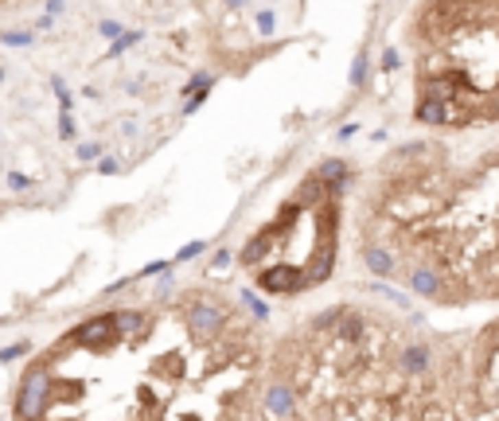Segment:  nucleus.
Instances as JSON below:
<instances>
[{"instance_id": "obj_15", "label": "nucleus", "mask_w": 499, "mask_h": 421, "mask_svg": "<svg viewBox=\"0 0 499 421\" xmlns=\"http://www.w3.org/2000/svg\"><path fill=\"white\" fill-rule=\"evenodd\" d=\"M59 137H74V121L67 117V113L59 117Z\"/></svg>"}, {"instance_id": "obj_14", "label": "nucleus", "mask_w": 499, "mask_h": 421, "mask_svg": "<svg viewBox=\"0 0 499 421\" xmlns=\"http://www.w3.org/2000/svg\"><path fill=\"white\" fill-rule=\"evenodd\" d=\"M102 36H106V39H117V36H121V24L106 20V24H102Z\"/></svg>"}, {"instance_id": "obj_10", "label": "nucleus", "mask_w": 499, "mask_h": 421, "mask_svg": "<svg viewBox=\"0 0 499 421\" xmlns=\"http://www.w3.org/2000/svg\"><path fill=\"white\" fill-rule=\"evenodd\" d=\"M27 183H32V180H27L24 172H12V176H8V187H12V192H24Z\"/></svg>"}, {"instance_id": "obj_8", "label": "nucleus", "mask_w": 499, "mask_h": 421, "mask_svg": "<svg viewBox=\"0 0 499 421\" xmlns=\"http://www.w3.org/2000/svg\"><path fill=\"white\" fill-rule=\"evenodd\" d=\"M4 43H8V47H27V43H32V36H24V32H4Z\"/></svg>"}, {"instance_id": "obj_5", "label": "nucleus", "mask_w": 499, "mask_h": 421, "mask_svg": "<svg viewBox=\"0 0 499 421\" xmlns=\"http://www.w3.org/2000/svg\"><path fill=\"white\" fill-rule=\"evenodd\" d=\"M222 324H227V316H222L219 301H183V328L192 332L195 339H203V343H211V339H219Z\"/></svg>"}, {"instance_id": "obj_2", "label": "nucleus", "mask_w": 499, "mask_h": 421, "mask_svg": "<svg viewBox=\"0 0 499 421\" xmlns=\"http://www.w3.org/2000/svg\"><path fill=\"white\" fill-rule=\"evenodd\" d=\"M461 343L414 316L336 304L277 351V378L312 418H464Z\"/></svg>"}, {"instance_id": "obj_1", "label": "nucleus", "mask_w": 499, "mask_h": 421, "mask_svg": "<svg viewBox=\"0 0 499 421\" xmlns=\"http://www.w3.org/2000/svg\"><path fill=\"white\" fill-rule=\"evenodd\" d=\"M363 265L437 308L499 304V137L394 148L367 192Z\"/></svg>"}, {"instance_id": "obj_12", "label": "nucleus", "mask_w": 499, "mask_h": 421, "mask_svg": "<svg viewBox=\"0 0 499 421\" xmlns=\"http://www.w3.org/2000/svg\"><path fill=\"white\" fill-rule=\"evenodd\" d=\"M203 253V242H192V246H183L180 250V262H187V258H199Z\"/></svg>"}, {"instance_id": "obj_7", "label": "nucleus", "mask_w": 499, "mask_h": 421, "mask_svg": "<svg viewBox=\"0 0 499 421\" xmlns=\"http://www.w3.org/2000/svg\"><path fill=\"white\" fill-rule=\"evenodd\" d=\"M137 39H141L137 32H129V36H117V39L110 43V55H125V47H133Z\"/></svg>"}, {"instance_id": "obj_4", "label": "nucleus", "mask_w": 499, "mask_h": 421, "mask_svg": "<svg viewBox=\"0 0 499 421\" xmlns=\"http://www.w3.org/2000/svg\"><path fill=\"white\" fill-rule=\"evenodd\" d=\"M461 409L464 418L499 421V312L464 332L461 343Z\"/></svg>"}, {"instance_id": "obj_9", "label": "nucleus", "mask_w": 499, "mask_h": 421, "mask_svg": "<svg viewBox=\"0 0 499 421\" xmlns=\"http://www.w3.org/2000/svg\"><path fill=\"white\" fill-rule=\"evenodd\" d=\"M102 157V145H78V160H97Z\"/></svg>"}, {"instance_id": "obj_11", "label": "nucleus", "mask_w": 499, "mask_h": 421, "mask_svg": "<svg viewBox=\"0 0 499 421\" xmlns=\"http://www.w3.org/2000/svg\"><path fill=\"white\" fill-rule=\"evenodd\" d=\"M246 304H250V312H254L257 320H266V304L257 301V297H250V293H246Z\"/></svg>"}, {"instance_id": "obj_13", "label": "nucleus", "mask_w": 499, "mask_h": 421, "mask_svg": "<svg viewBox=\"0 0 499 421\" xmlns=\"http://www.w3.org/2000/svg\"><path fill=\"white\" fill-rule=\"evenodd\" d=\"M257 32H262V36H269V32H273V16H269V12L257 16Z\"/></svg>"}, {"instance_id": "obj_6", "label": "nucleus", "mask_w": 499, "mask_h": 421, "mask_svg": "<svg viewBox=\"0 0 499 421\" xmlns=\"http://www.w3.org/2000/svg\"><path fill=\"white\" fill-rule=\"evenodd\" d=\"M266 409L277 413V418H292V413H297V394H292V386L285 383V378H277V383L266 390Z\"/></svg>"}, {"instance_id": "obj_16", "label": "nucleus", "mask_w": 499, "mask_h": 421, "mask_svg": "<svg viewBox=\"0 0 499 421\" xmlns=\"http://www.w3.org/2000/svg\"><path fill=\"white\" fill-rule=\"evenodd\" d=\"M47 8H51V12H47V16H59V12H62V0H51V4H47Z\"/></svg>"}, {"instance_id": "obj_3", "label": "nucleus", "mask_w": 499, "mask_h": 421, "mask_svg": "<svg viewBox=\"0 0 499 421\" xmlns=\"http://www.w3.org/2000/svg\"><path fill=\"white\" fill-rule=\"evenodd\" d=\"M406 39L414 121L437 133L499 129V0H421Z\"/></svg>"}]
</instances>
